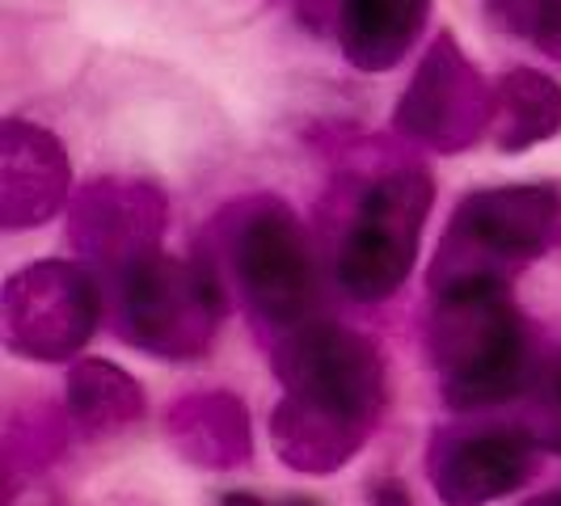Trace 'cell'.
<instances>
[{
    "label": "cell",
    "mask_w": 561,
    "mask_h": 506,
    "mask_svg": "<svg viewBox=\"0 0 561 506\" xmlns=\"http://www.w3.org/2000/svg\"><path fill=\"white\" fill-rule=\"evenodd\" d=\"M533 393H536V422L528 430L540 439L545 451H561V355L549 367H540Z\"/></svg>",
    "instance_id": "e0dca14e"
},
{
    "label": "cell",
    "mask_w": 561,
    "mask_h": 506,
    "mask_svg": "<svg viewBox=\"0 0 561 506\" xmlns=\"http://www.w3.org/2000/svg\"><path fill=\"white\" fill-rule=\"evenodd\" d=\"M540 451L528 426H444L426 444V478L444 506H490L536 478Z\"/></svg>",
    "instance_id": "9c48e42d"
},
{
    "label": "cell",
    "mask_w": 561,
    "mask_h": 506,
    "mask_svg": "<svg viewBox=\"0 0 561 506\" xmlns=\"http://www.w3.org/2000/svg\"><path fill=\"white\" fill-rule=\"evenodd\" d=\"M431 22V0H342L337 47L359 72H393L419 47Z\"/></svg>",
    "instance_id": "7c38bea8"
},
{
    "label": "cell",
    "mask_w": 561,
    "mask_h": 506,
    "mask_svg": "<svg viewBox=\"0 0 561 506\" xmlns=\"http://www.w3.org/2000/svg\"><path fill=\"white\" fill-rule=\"evenodd\" d=\"M561 136V84L540 68H511L494 81V127L490 140L515 157Z\"/></svg>",
    "instance_id": "5bb4252c"
},
{
    "label": "cell",
    "mask_w": 561,
    "mask_h": 506,
    "mask_svg": "<svg viewBox=\"0 0 561 506\" xmlns=\"http://www.w3.org/2000/svg\"><path fill=\"white\" fill-rule=\"evenodd\" d=\"M490 18L540 56L561 59V0H490Z\"/></svg>",
    "instance_id": "2e32d148"
},
{
    "label": "cell",
    "mask_w": 561,
    "mask_h": 506,
    "mask_svg": "<svg viewBox=\"0 0 561 506\" xmlns=\"http://www.w3.org/2000/svg\"><path fill=\"white\" fill-rule=\"evenodd\" d=\"M114 330L152 359H198L225 317V287L203 257L152 250L111 279Z\"/></svg>",
    "instance_id": "5b68a950"
},
{
    "label": "cell",
    "mask_w": 561,
    "mask_h": 506,
    "mask_svg": "<svg viewBox=\"0 0 561 506\" xmlns=\"http://www.w3.org/2000/svg\"><path fill=\"white\" fill-rule=\"evenodd\" d=\"M165 220L169 203L157 186L131 177H102L72 198L68 232L72 245L84 253V262L102 266V275L114 279L136 257L161 250Z\"/></svg>",
    "instance_id": "30bf717a"
},
{
    "label": "cell",
    "mask_w": 561,
    "mask_h": 506,
    "mask_svg": "<svg viewBox=\"0 0 561 506\" xmlns=\"http://www.w3.org/2000/svg\"><path fill=\"white\" fill-rule=\"evenodd\" d=\"M393 127L431 152L456 157L494 127V84L465 56L456 34L431 38L414 77L393 106Z\"/></svg>",
    "instance_id": "52a82bcc"
},
{
    "label": "cell",
    "mask_w": 561,
    "mask_h": 506,
    "mask_svg": "<svg viewBox=\"0 0 561 506\" xmlns=\"http://www.w3.org/2000/svg\"><path fill=\"white\" fill-rule=\"evenodd\" d=\"M165 435L186 460L207 469H232L250 460V414L232 393L178 401L165 414Z\"/></svg>",
    "instance_id": "4fadbf2b"
},
{
    "label": "cell",
    "mask_w": 561,
    "mask_h": 506,
    "mask_svg": "<svg viewBox=\"0 0 561 506\" xmlns=\"http://www.w3.org/2000/svg\"><path fill=\"white\" fill-rule=\"evenodd\" d=\"M228 283L257 325L275 330V342L321 317L317 257L300 216L271 195L232 203L216 220Z\"/></svg>",
    "instance_id": "3957f363"
},
{
    "label": "cell",
    "mask_w": 561,
    "mask_h": 506,
    "mask_svg": "<svg viewBox=\"0 0 561 506\" xmlns=\"http://www.w3.org/2000/svg\"><path fill=\"white\" fill-rule=\"evenodd\" d=\"M561 237L558 186H485L456 203L439 253L431 262L426 287L465 279L511 283L519 266L553 250Z\"/></svg>",
    "instance_id": "8992f818"
},
{
    "label": "cell",
    "mask_w": 561,
    "mask_h": 506,
    "mask_svg": "<svg viewBox=\"0 0 561 506\" xmlns=\"http://www.w3.org/2000/svg\"><path fill=\"white\" fill-rule=\"evenodd\" d=\"M367 503L371 506H414V498H410V485L397 478H385L371 485V494H367Z\"/></svg>",
    "instance_id": "ac0fdd59"
},
{
    "label": "cell",
    "mask_w": 561,
    "mask_h": 506,
    "mask_svg": "<svg viewBox=\"0 0 561 506\" xmlns=\"http://www.w3.org/2000/svg\"><path fill=\"white\" fill-rule=\"evenodd\" d=\"M524 506H561V490H549V494H536Z\"/></svg>",
    "instance_id": "ffe728a7"
},
{
    "label": "cell",
    "mask_w": 561,
    "mask_h": 506,
    "mask_svg": "<svg viewBox=\"0 0 561 506\" xmlns=\"http://www.w3.org/2000/svg\"><path fill=\"white\" fill-rule=\"evenodd\" d=\"M426 350L451 410H490L536 384L528 321L511 283L465 279L431 287Z\"/></svg>",
    "instance_id": "7a4b0ae2"
},
{
    "label": "cell",
    "mask_w": 561,
    "mask_h": 506,
    "mask_svg": "<svg viewBox=\"0 0 561 506\" xmlns=\"http://www.w3.org/2000/svg\"><path fill=\"white\" fill-rule=\"evenodd\" d=\"M431 203L435 182L422 165H393L364 177L330 245L337 291L359 304H380L397 296L419 262Z\"/></svg>",
    "instance_id": "277c9868"
},
{
    "label": "cell",
    "mask_w": 561,
    "mask_h": 506,
    "mask_svg": "<svg viewBox=\"0 0 561 506\" xmlns=\"http://www.w3.org/2000/svg\"><path fill=\"white\" fill-rule=\"evenodd\" d=\"M271 364L283 384L271 414V444L283 464L312 478L351 464L389 405L380 346L351 325L317 317L275 342Z\"/></svg>",
    "instance_id": "6da1fadb"
},
{
    "label": "cell",
    "mask_w": 561,
    "mask_h": 506,
    "mask_svg": "<svg viewBox=\"0 0 561 506\" xmlns=\"http://www.w3.org/2000/svg\"><path fill=\"white\" fill-rule=\"evenodd\" d=\"M68 414L89 430H118L144 414V389L106 359H81L68 371Z\"/></svg>",
    "instance_id": "9a60e30c"
},
{
    "label": "cell",
    "mask_w": 561,
    "mask_h": 506,
    "mask_svg": "<svg viewBox=\"0 0 561 506\" xmlns=\"http://www.w3.org/2000/svg\"><path fill=\"white\" fill-rule=\"evenodd\" d=\"M220 506H312V503H271V498H262V494H253V490H228Z\"/></svg>",
    "instance_id": "d6986e66"
},
{
    "label": "cell",
    "mask_w": 561,
    "mask_h": 506,
    "mask_svg": "<svg viewBox=\"0 0 561 506\" xmlns=\"http://www.w3.org/2000/svg\"><path fill=\"white\" fill-rule=\"evenodd\" d=\"M106 309V291L77 262H34L4 287V346L22 359L59 364L81 355Z\"/></svg>",
    "instance_id": "ba28073f"
},
{
    "label": "cell",
    "mask_w": 561,
    "mask_h": 506,
    "mask_svg": "<svg viewBox=\"0 0 561 506\" xmlns=\"http://www.w3.org/2000/svg\"><path fill=\"white\" fill-rule=\"evenodd\" d=\"M72 195V165L64 143L26 118L0 127V225L9 232L38 228Z\"/></svg>",
    "instance_id": "8fae6325"
}]
</instances>
